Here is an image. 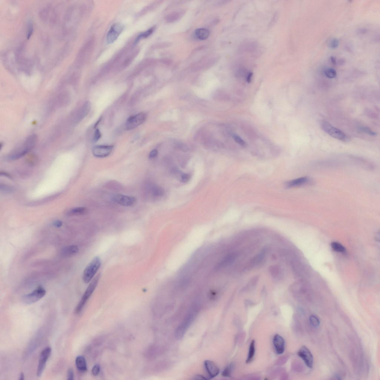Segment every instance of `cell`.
Wrapping results in <instances>:
<instances>
[{
	"label": "cell",
	"instance_id": "cell-15",
	"mask_svg": "<svg viewBox=\"0 0 380 380\" xmlns=\"http://www.w3.org/2000/svg\"><path fill=\"white\" fill-rule=\"evenodd\" d=\"M91 104L90 102H85L77 113L74 120L75 122L77 123L80 122L86 117L87 115L89 114L91 110Z\"/></svg>",
	"mask_w": 380,
	"mask_h": 380
},
{
	"label": "cell",
	"instance_id": "cell-40",
	"mask_svg": "<svg viewBox=\"0 0 380 380\" xmlns=\"http://www.w3.org/2000/svg\"><path fill=\"white\" fill-rule=\"evenodd\" d=\"M53 225L57 228L60 227L62 225V222L59 220H56L53 222Z\"/></svg>",
	"mask_w": 380,
	"mask_h": 380
},
{
	"label": "cell",
	"instance_id": "cell-8",
	"mask_svg": "<svg viewBox=\"0 0 380 380\" xmlns=\"http://www.w3.org/2000/svg\"><path fill=\"white\" fill-rule=\"evenodd\" d=\"M52 352V349L50 347H47L41 352L39 357L38 366L37 367V376H41L44 370L47 361L49 358Z\"/></svg>",
	"mask_w": 380,
	"mask_h": 380
},
{
	"label": "cell",
	"instance_id": "cell-13",
	"mask_svg": "<svg viewBox=\"0 0 380 380\" xmlns=\"http://www.w3.org/2000/svg\"><path fill=\"white\" fill-rule=\"evenodd\" d=\"M204 366L208 374L209 379L215 377L220 373V370L218 367L212 361L209 360L205 361Z\"/></svg>",
	"mask_w": 380,
	"mask_h": 380
},
{
	"label": "cell",
	"instance_id": "cell-27",
	"mask_svg": "<svg viewBox=\"0 0 380 380\" xmlns=\"http://www.w3.org/2000/svg\"><path fill=\"white\" fill-rule=\"evenodd\" d=\"M332 248L335 251L340 253H343L345 251V248L341 244L337 242H333L331 244Z\"/></svg>",
	"mask_w": 380,
	"mask_h": 380
},
{
	"label": "cell",
	"instance_id": "cell-41",
	"mask_svg": "<svg viewBox=\"0 0 380 380\" xmlns=\"http://www.w3.org/2000/svg\"><path fill=\"white\" fill-rule=\"evenodd\" d=\"M193 379L197 380H207L208 379V378H206L205 377H204L201 375H197L194 377Z\"/></svg>",
	"mask_w": 380,
	"mask_h": 380
},
{
	"label": "cell",
	"instance_id": "cell-18",
	"mask_svg": "<svg viewBox=\"0 0 380 380\" xmlns=\"http://www.w3.org/2000/svg\"><path fill=\"white\" fill-rule=\"evenodd\" d=\"M75 364L77 368L79 371L81 372H84L87 370V366L86 359L84 356H77L75 360Z\"/></svg>",
	"mask_w": 380,
	"mask_h": 380
},
{
	"label": "cell",
	"instance_id": "cell-6",
	"mask_svg": "<svg viewBox=\"0 0 380 380\" xmlns=\"http://www.w3.org/2000/svg\"><path fill=\"white\" fill-rule=\"evenodd\" d=\"M46 293L45 290L42 287L39 286L30 294L23 296L22 299L24 303L29 304L37 302L43 298Z\"/></svg>",
	"mask_w": 380,
	"mask_h": 380
},
{
	"label": "cell",
	"instance_id": "cell-42",
	"mask_svg": "<svg viewBox=\"0 0 380 380\" xmlns=\"http://www.w3.org/2000/svg\"><path fill=\"white\" fill-rule=\"evenodd\" d=\"M330 60L331 62H332L333 64L334 65H335L336 64V58L334 57V56H331L330 57Z\"/></svg>",
	"mask_w": 380,
	"mask_h": 380
},
{
	"label": "cell",
	"instance_id": "cell-21",
	"mask_svg": "<svg viewBox=\"0 0 380 380\" xmlns=\"http://www.w3.org/2000/svg\"><path fill=\"white\" fill-rule=\"evenodd\" d=\"M87 209L84 207H77L71 210L68 213V215H80L87 213Z\"/></svg>",
	"mask_w": 380,
	"mask_h": 380
},
{
	"label": "cell",
	"instance_id": "cell-22",
	"mask_svg": "<svg viewBox=\"0 0 380 380\" xmlns=\"http://www.w3.org/2000/svg\"><path fill=\"white\" fill-rule=\"evenodd\" d=\"M236 257V254L234 253L228 255L222 261L219 266L222 267V266H225L228 265L234 261Z\"/></svg>",
	"mask_w": 380,
	"mask_h": 380
},
{
	"label": "cell",
	"instance_id": "cell-38",
	"mask_svg": "<svg viewBox=\"0 0 380 380\" xmlns=\"http://www.w3.org/2000/svg\"><path fill=\"white\" fill-rule=\"evenodd\" d=\"M190 175L187 173H183L181 175V179L184 182H187L190 179Z\"/></svg>",
	"mask_w": 380,
	"mask_h": 380
},
{
	"label": "cell",
	"instance_id": "cell-2",
	"mask_svg": "<svg viewBox=\"0 0 380 380\" xmlns=\"http://www.w3.org/2000/svg\"><path fill=\"white\" fill-rule=\"evenodd\" d=\"M100 277L101 274H98L95 278L93 279L91 283H90L87 289L85 291L81 300L79 302L78 305L77 306L76 309H75V312L77 314L80 313L81 312V311L83 310L84 307L88 299H89L93 293L96 287H97Z\"/></svg>",
	"mask_w": 380,
	"mask_h": 380
},
{
	"label": "cell",
	"instance_id": "cell-33",
	"mask_svg": "<svg viewBox=\"0 0 380 380\" xmlns=\"http://www.w3.org/2000/svg\"><path fill=\"white\" fill-rule=\"evenodd\" d=\"M339 44V41L338 39L334 38L331 41L330 46L331 48L335 49L338 47Z\"/></svg>",
	"mask_w": 380,
	"mask_h": 380
},
{
	"label": "cell",
	"instance_id": "cell-28",
	"mask_svg": "<svg viewBox=\"0 0 380 380\" xmlns=\"http://www.w3.org/2000/svg\"><path fill=\"white\" fill-rule=\"evenodd\" d=\"M309 320L311 325L313 327H317L320 325V320L316 315H312L310 316Z\"/></svg>",
	"mask_w": 380,
	"mask_h": 380
},
{
	"label": "cell",
	"instance_id": "cell-39",
	"mask_svg": "<svg viewBox=\"0 0 380 380\" xmlns=\"http://www.w3.org/2000/svg\"><path fill=\"white\" fill-rule=\"evenodd\" d=\"M157 154H158V152H157V151L156 150H154L151 151L150 153L149 154V158L150 159L154 158V157H157Z\"/></svg>",
	"mask_w": 380,
	"mask_h": 380
},
{
	"label": "cell",
	"instance_id": "cell-10",
	"mask_svg": "<svg viewBox=\"0 0 380 380\" xmlns=\"http://www.w3.org/2000/svg\"><path fill=\"white\" fill-rule=\"evenodd\" d=\"M113 148V146H96L93 148L92 153L94 157L102 158L109 155L112 151Z\"/></svg>",
	"mask_w": 380,
	"mask_h": 380
},
{
	"label": "cell",
	"instance_id": "cell-19",
	"mask_svg": "<svg viewBox=\"0 0 380 380\" xmlns=\"http://www.w3.org/2000/svg\"><path fill=\"white\" fill-rule=\"evenodd\" d=\"M195 34L197 38L203 40L208 38L210 32L208 29L206 28H199L195 31Z\"/></svg>",
	"mask_w": 380,
	"mask_h": 380
},
{
	"label": "cell",
	"instance_id": "cell-25",
	"mask_svg": "<svg viewBox=\"0 0 380 380\" xmlns=\"http://www.w3.org/2000/svg\"><path fill=\"white\" fill-rule=\"evenodd\" d=\"M152 191L153 194L156 196H162L164 193L163 188L156 185L152 187Z\"/></svg>",
	"mask_w": 380,
	"mask_h": 380
},
{
	"label": "cell",
	"instance_id": "cell-45",
	"mask_svg": "<svg viewBox=\"0 0 380 380\" xmlns=\"http://www.w3.org/2000/svg\"><path fill=\"white\" fill-rule=\"evenodd\" d=\"M251 77L252 74L251 73L247 77V81L248 82H250L251 81Z\"/></svg>",
	"mask_w": 380,
	"mask_h": 380
},
{
	"label": "cell",
	"instance_id": "cell-43",
	"mask_svg": "<svg viewBox=\"0 0 380 380\" xmlns=\"http://www.w3.org/2000/svg\"><path fill=\"white\" fill-rule=\"evenodd\" d=\"M345 60L343 59V58H341V59H339L338 62H337V63L339 65H343L345 64Z\"/></svg>",
	"mask_w": 380,
	"mask_h": 380
},
{
	"label": "cell",
	"instance_id": "cell-23",
	"mask_svg": "<svg viewBox=\"0 0 380 380\" xmlns=\"http://www.w3.org/2000/svg\"><path fill=\"white\" fill-rule=\"evenodd\" d=\"M154 27H153L148 30L145 31V32L141 33L138 36V37L135 39V44L138 43L141 39L143 38H146L149 37L154 32Z\"/></svg>",
	"mask_w": 380,
	"mask_h": 380
},
{
	"label": "cell",
	"instance_id": "cell-32",
	"mask_svg": "<svg viewBox=\"0 0 380 380\" xmlns=\"http://www.w3.org/2000/svg\"><path fill=\"white\" fill-rule=\"evenodd\" d=\"M233 138H234L235 141L238 143V144L241 145V146H245L246 145L245 142L238 135H234Z\"/></svg>",
	"mask_w": 380,
	"mask_h": 380
},
{
	"label": "cell",
	"instance_id": "cell-24",
	"mask_svg": "<svg viewBox=\"0 0 380 380\" xmlns=\"http://www.w3.org/2000/svg\"><path fill=\"white\" fill-rule=\"evenodd\" d=\"M234 368V364L231 363L228 366L225 367V368L222 372V376L225 377H230L231 376Z\"/></svg>",
	"mask_w": 380,
	"mask_h": 380
},
{
	"label": "cell",
	"instance_id": "cell-3",
	"mask_svg": "<svg viewBox=\"0 0 380 380\" xmlns=\"http://www.w3.org/2000/svg\"><path fill=\"white\" fill-rule=\"evenodd\" d=\"M101 266L100 258L96 257L88 265L84 271L83 280L85 283H89L95 275Z\"/></svg>",
	"mask_w": 380,
	"mask_h": 380
},
{
	"label": "cell",
	"instance_id": "cell-17",
	"mask_svg": "<svg viewBox=\"0 0 380 380\" xmlns=\"http://www.w3.org/2000/svg\"><path fill=\"white\" fill-rule=\"evenodd\" d=\"M309 181V179L307 177L299 178L287 183V186L288 187H298L307 184Z\"/></svg>",
	"mask_w": 380,
	"mask_h": 380
},
{
	"label": "cell",
	"instance_id": "cell-12",
	"mask_svg": "<svg viewBox=\"0 0 380 380\" xmlns=\"http://www.w3.org/2000/svg\"><path fill=\"white\" fill-rule=\"evenodd\" d=\"M113 200L118 204L125 206L133 205L136 202V199L135 197L120 194L115 195L113 197Z\"/></svg>",
	"mask_w": 380,
	"mask_h": 380
},
{
	"label": "cell",
	"instance_id": "cell-4",
	"mask_svg": "<svg viewBox=\"0 0 380 380\" xmlns=\"http://www.w3.org/2000/svg\"><path fill=\"white\" fill-rule=\"evenodd\" d=\"M196 315L195 312H190L178 326L175 333V336L177 339L181 340L183 337L187 329L194 320Z\"/></svg>",
	"mask_w": 380,
	"mask_h": 380
},
{
	"label": "cell",
	"instance_id": "cell-16",
	"mask_svg": "<svg viewBox=\"0 0 380 380\" xmlns=\"http://www.w3.org/2000/svg\"><path fill=\"white\" fill-rule=\"evenodd\" d=\"M79 251V248L76 245H72L66 247L61 251V254L64 257H71L76 254Z\"/></svg>",
	"mask_w": 380,
	"mask_h": 380
},
{
	"label": "cell",
	"instance_id": "cell-1",
	"mask_svg": "<svg viewBox=\"0 0 380 380\" xmlns=\"http://www.w3.org/2000/svg\"><path fill=\"white\" fill-rule=\"evenodd\" d=\"M37 135H29L25 140L20 147L17 149L11 154L9 158L11 160H16L26 155L35 147L37 142Z\"/></svg>",
	"mask_w": 380,
	"mask_h": 380
},
{
	"label": "cell",
	"instance_id": "cell-26",
	"mask_svg": "<svg viewBox=\"0 0 380 380\" xmlns=\"http://www.w3.org/2000/svg\"><path fill=\"white\" fill-rule=\"evenodd\" d=\"M325 75L329 78H334L337 76V72L336 71L332 68H328L324 71Z\"/></svg>",
	"mask_w": 380,
	"mask_h": 380
},
{
	"label": "cell",
	"instance_id": "cell-29",
	"mask_svg": "<svg viewBox=\"0 0 380 380\" xmlns=\"http://www.w3.org/2000/svg\"><path fill=\"white\" fill-rule=\"evenodd\" d=\"M269 270L271 274L274 277H278L280 272V268L278 266H271Z\"/></svg>",
	"mask_w": 380,
	"mask_h": 380
},
{
	"label": "cell",
	"instance_id": "cell-37",
	"mask_svg": "<svg viewBox=\"0 0 380 380\" xmlns=\"http://www.w3.org/2000/svg\"><path fill=\"white\" fill-rule=\"evenodd\" d=\"M74 374L73 370L72 369H69L67 372V379L69 380H72L74 379Z\"/></svg>",
	"mask_w": 380,
	"mask_h": 380
},
{
	"label": "cell",
	"instance_id": "cell-46",
	"mask_svg": "<svg viewBox=\"0 0 380 380\" xmlns=\"http://www.w3.org/2000/svg\"><path fill=\"white\" fill-rule=\"evenodd\" d=\"M5 175L6 176H7V177H8L9 178H11V177L9 175H8L7 174V173H1V175Z\"/></svg>",
	"mask_w": 380,
	"mask_h": 380
},
{
	"label": "cell",
	"instance_id": "cell-34",
	"mask_svg": "<svg viewBox=\"0 0 380 380\" xmlns=\"http://www.w3.org/2000/svg\"><path fill=\"white\" fill-rule=\"evenodd\" d=\"M100 365L98 364H96L93 368L92 370L93 375L95 376H97L100 373Z\"/></svg>",
	"mask_w": 380,
	"mask_h": 380
},
{
	"label": "cell",
	"instance_id": "cell-44",
	"mask_svg": "<svg viewBox=\"0 0 380 380\" xmlns=\"http://www.w3.org/2000/svg\"><path fill=\"white\" fill-rule=\"evenodd\" d=\"M19 379L20 380H23L24 379V375L23 373L22 372L20 373V376Z\"/></svg>",
	"mask_w": 380,
	"mask_h": 380
},
{
	"label": "cell",
	"instance_id": "cell-31",
	"mask_svg": "<svg viewBox=\"0 0 380 380\" xmlns=\"http://www.w3.org/2000/svg\"><path fill=\"white\" fill-rule=\"evenodd\" d=\"M360 130L361 131L363 132L364 133H366L368 134V135H370L375 136V135H376V133H375V132H374L372 130H371V129L367 127H361L360 128Z\"/></svg>",
	"mask_w": 380,
	"mask_h": 380
},
{
	"label": "cell",
	"instance_id": "cell-9",
	"mask_svg": "<svg viewBox=\"0 0 380 380\" xmlns=\"http://www.w3.org/2000/svg\"><path fill=\"white\" fill-rule=\"evenodd\" d=\"M123 30V26L120 23H115L111 26L107 35V41L108 44L114 42L119 37Z\"/></svg>",
	"mask_w": 380,
	"mask_h": 380
},
{
	"label": "cell",
	"instance_id": "cell-14",
	"mask_svg": "<svg viewBox=\"0 0 380 380\" xmlns=\"http://www.w3.org/2000/svg\"><path fill=\"white\" fill-rule=\"evenodd\" d=\"M274 348L278 354H283L284 351L285 343L284 339L281 336L277 334L274 336L273 340Z\"/></svg>",
	"mask_w": 380,
	"mask_h": 380
},
{
	"label": "cell",
	"instance_id": "cell-20",
	"mask_svg": "<svg viewBox=\"0 0 380 380\" xmlns=\"http://www.w3.org/2000/svg\"><path fill=\"white\" fill-rule=\"evenodd\" d=\"M255 342L254 340H252L251 342L248 356L247 359V363H250L252 362L255 355Z\"/></svg>",
	"mask_w": 380,
	"mask_h": 380
},
{
	"label": "cell",
	"instance_id": "cell-11",
	"mask_svg": "<svg viewBox=\"0 0 380 380\" xmlns=\"http://www.w3.org/2000/svg\"><path fill=\"white\" fill-rule=\"evenodd\" d=\"M298 354L304 361L307 367L310 368L313 367L314 363L313 356L306 347L302 346L298 351Z\"/></svg>",
	"mask_w": 380,
	"mask_h": 380
},
{
	"label": "cell",
	"instance_id": "cell-35",
	"mask_svg": "<svg viewBox=\"0 0 380 380\" xmlns=\"http://www.w3.org/2000/svg\"><path fill=\"white\" fill-rule=\"evenodd\" d=\"M101 133L100 130H99V129H97V130H96L95 133H94L93 141L94 142H96L98 141L99 139H100L101 138Z\"/></svg>",
	"mask_w": 380,
	"mask_h": 380
},
{
	"label": "cell",
	"instance_id": "cell-7",
	"mask_svg": "<svg viewBox=\"0 0 380 380\" xmlns=\"http://www.w3.org/2000/svg\"><path fill=\"white\" fill-rule=\"evenodd\" d=\"M146 115L145 113H141L130 117L127 119L126 124V129L127 130H132L143 124L145 121Z\"/></svg>",
	"mask_w": 380,
	"mask_h": 380
},
{
	"label": "cell",
	"instance_id": "cell-5",
	"mask_svg": "<svg viewBox=\"0 0 380 380\" xmlns=\"http://www.w3.org/2000/svg\"><path fill=\"white\" fill-rule=\"evenodd\" d=\"M321 126L324 131L331 136L341 141H348V138L345 133L339 129L334 127L327 121H323L321 123Z\"/></svg>",
	"mask_w": 380,
	"mask_h": 380
},
{
	"label": "cell",
	"instance_id": "cell-36",
	"mask_svg": "<svg viewBox=\"0 0 380 380\" xmlns=\"http://www.w3.org/2000/svg\"><path fill=\"white\" fill-rule=\"evenodd\" d=\"M1 190H3V191H5L7 192H12L14 190L13 189L12 187L5 185H1Z\"/></svg>",
	"mask_w": 380,
	"mask_h": 380
},
{
	"label": "cell",
	"instance_id": "cell-30",
	"mask_svg": "<svg viewBox=\"0 0 380 380\" xmlns=\"http://www.w3.org/2000/svg\"><path fill=\"white\" fill-rule=\"evenodd\" d=\"M258 281V278H257V277H255V278L252 279L244 288L247 289L250 288H253L256 285L257 282Z\"/></svg>",
	"mask_w": 380,
	"mask_h": 380
}]
</instances>
